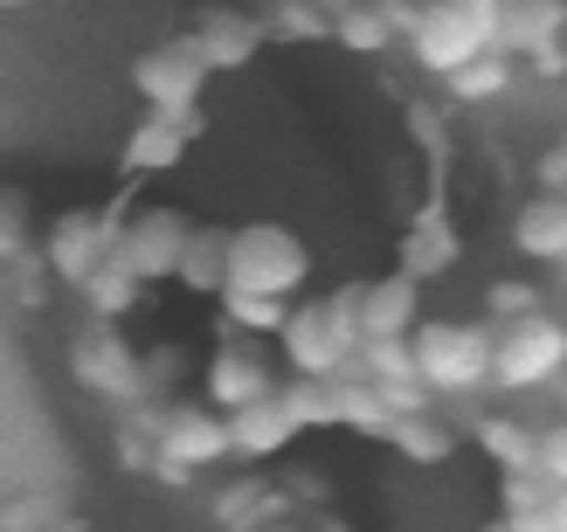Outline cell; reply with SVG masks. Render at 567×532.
<instances>
[{
    "instance_id": "cell-1",
    "label": "cell",
    "mask_w": 567,
    "mask_h": 532,
    "mask_svg": "<svg viewBox=\"0 0 567 532\" xmlns=\"http://www.w3.org/2000/svg\"><path fill=\"white\" fill-rule=\"evenodd\" d=\"M360 346H367L360 284H339L326 298H298L277 332V353L291 367V380H347V374H360Z\"/></svg>"
},
{
    "instance_id": "cell-2",
    "label": "cell",
    "mask_w": 567,
    "mask_h": 532,
    "mask_svg": "<svg viewBox=\"0 0 567 532\" xmlns=\"http://www.w3.org/2000/svg\"><path fill=\"white\" fill-rule=\"evenodd\" d=\"M415 367L430 395H477L498 367V325L492 319H422L415 325Z\"/></svg>"
},
{
    "instance_id": "cell-3",
    "label": "cell",
    "mask_w": 567,
    "mask_h": 532,
    "mask_svg": "<svg viewBox=\"0 0 567 532\" xmlns=\"http://www.w3.org/2000/svg\"><path fill=\"white\" fill-rule=\"evenodd\" d=\"M125 215H132V194H118L111 208H63V215H49V229L35 242V257L49 263V284H63V291L91 284V277L111 263V249H118Z\"/></svg>"
},
{
    "instance_id": "cell-4",
    "label": "cell",
    "mask_w": 567,
    "mask_h": 532,
    "mask_svg": "<svg viewBox=\"0 0 567 532\" xmlns=\"http://www.w3.org/2000/svg\"><path fill=\"white\" fill-rule=\"evenodd\" d=\"M311 284V249L298 229L284 221H243L229 242V291H257V298H284L298 304Z\"/></svg>"
},
{
    "instance_id": "cell-5",
    "label": "cell",
    "mask_w": 567,
    "mask_h": 532,
    "mask_svg": "<svg viewBox=\"0 0 567 532\" xmlns=\"http://www.w3.org/2000/svg\"><path fill=\"white\" fill-rule=\"evenodd\" d=\"M208 55L194 49V35L174 42H153L132 55V91L146 111H166V118H202V97H208Z\"/></svg>"
},
{
    "instance_id": "cell-6",
    "label": "cell",
    "mask_w": 567,
    "mask_h": 532,
    "mask_svg": "<svg viewBox=\"0 0 567 532\" xmlns=\"http://www.w3.org/2000/svg\"><path fill=\"white\" fill-rule=\"evenodd\" d=\"M560 374H567V319L533 312L519 325H498V367H492L498 395H540V387H560Z\"/></svg>"
},
{
    "instance_id": "cell-7",
    "label": "cell",
    "mask_w": 567,
    "mask_h": 532,
    "mask_svg": "<svg viewBox=\"0 0 567 532\" xmlns=\"http://www.w3.org/2000/svg\"><path fill=\"white\" fill-rule=\"evenodd\" d=\"M70 380L83 395H97V401H132V408L146 401V359H138L132 340L118 325H104V319L70 332Z\"/></svg>"
},
{
    "instance_id": "cell-8",
    "label": "cell",
    "mask_w": 567,
    "mask_h": 532,
    "mask_svg": "<svg viewBox=\"0 0 567 532\" xmlns=\"http://www.w3.org/2000/svg\"><path fill=\"white\" fill-rule=\"evenodd\" d=\"M202 221H187V208H166V201H146V208H132L125 215V229H118V257L138 284H174L181 277V257H187V242Z\"/></svg>"
},
{
    "instance_id": "cell-9",
    "label": "cell",
    "mask_w": 567,
    "mask_h": 532,
    "mask_svg": "<svg viewBox=\"0 0 567 532\" xmlns=\"http://www.w3.org/2000/svg\"><path fill=\"white\" fill-rule=\"evenodd\" d=\"M153 442H159V463H174V470H202V463L236 457L229 415L208 401H153Z\"/></svg>"
},
{
    "instance_id": "cell-10",
    "label": "cell",
    "mask_w": 567,
    "mask_h": 532,
    "mask_svg": "<svg viewBox=\"0 0 567 532\" xmlns=\"http://www.w3.org/2000/svg\"><path fill=\"white\" fill-rule=\"evenodd\" d=\"M485 49H498V35H492V28H477L464 8H450V0H430L422 21L409 28V63L422 76H436V83H450L464 63H477Z\"/></svg>"
},
{
    "instance_id": "cell-11",
    "label": "cell",
    "mask_w": 567,
    "mask_h": 532,
    "mask_svg": "<svg viewBox=\"0 0 567 532\" xmlns=\"http://www.w3.org/2000/svg\"><path fill=\"white\" fill-rule=\"evenodd\" d=\"M277 395V374H270V359L257 340H221L208 353V367H202V401L221 408V415H236L249 401H270Z\"/></svg>"
},
{
    "instance_id": "cell-12",
    "label": "cell",
    "mask_w": 567,
    "mask_h": 532,
    "mask_svg": "<svg viewBox=\"0 0 567 532\" xmlns=\"http://www.w3.org/2000/svg\"><path fill=\"white\" fill-rule=\"evenodd\" d=\"M187 35H194V49L208 55V70H215V76H229V70H243V63H257V49L270 42V21L229 8V0H208V8L194 14Z\"/></svg>"
},
{
    "instance_id": "cell-13",
    "label": "cell",
    "mask_w": 567,
    "mask_h": 532,
    "mask_svg": "<svg viewBox=\"0 0 567 532\" xmlns=\"http://www.w3.org/2000/svg\"><path fill=\"white\" fill-rule=\"evenodd\" d=\"M505 249L519 263L567 270V194H526L513 221H505Z\"/></svg>"
},
{
    "instance_id": "cell-14",
    "label": "cell",
    "mask_w": 567,
    "mask_h": 532,
    "mask_svg": "<svg viewBox=\"0 0 567 532\" xmlns=\"http://www.w3.org/2000/svg\"><path fill=\"white\" fill-rule=\"evenodd\" d=\"M194 132H202V118H166V111H146V118L125 132V146H118V174L125 180L174 174V166L187 159V146H194Z\"/></svg>"
},
{
    "instance_id": "cell-15",
    "label": "cell",
    "mask_w": 567,
    "mask_h": 532,
    "mask_svg": "<svg viewBox=\"0 0 567 532\" xmlns=\"http://www.w3.org/2000/svg\"><path fill=\"white\" fill-rule=\"evenodd\" d=\"M457 257H464V236H457V221H450L443 201L415 208L409 229H402V242H394V270H409L415 284H430V277L457 270Z\"/></svg>"
},
{
    "instance_id": "cell-16",
    "label": "cell",
    "mask_w": 567,
    "mask_h": 532,
    "mask_svg": "<svg viewBox=\"0 0 567 532\" xmlns=\"http://www.w3.org/2000/svg\"><path fill=\"white\" fill-rule=\"evenodd\" d=\"M422 325V284L409 270H388V277H367L360 284V332L367 340H415Z\"/></svg>"
},
{
    "instance_id": "cell-17",
    "label": "cell",
    "mask_w": 567,
    "mask_h": 532,
    "mask_svg": "<svg viewBox=\"0 0 567 532\" xmlns=\"http://www.w3.org/2000/svg\"><path fill=\"white\" fill-rule=\"evenodd\" d=\"M298 429H305V423L284 408V387H277L270 401H249V408L229 415V436H236V457H243V463H270V457H284V450L298 442Z\"/></svg>"
},
{
    "instance_id": "cell-18",
    "label": "cell",
    "mask_w": 567,
    "mask_h": 532,
    "mask_svg": "<svg viewBox=\"0 0 567 532\" xmlns=\"http://www.w3.org/2000/svg\"><path fill=\"white\" fill-rule=\"evenodd\" d=\"M519 76H526V63H519L513 49H485L477 63H464L457 76L443 83V97L457 104V111H485V104H505V97H513Z\"/></svg>"
},
{
    "instance_id": "cell-19",
    "label": "cell",
    "mask_w": 567,
    "mask_h": 532,
    "mask_svg": "<svg viewBox=\"0 0 567 532\" xmlns=\"http://www.w3.org/2000/svg\"><path fill=\"white\" fill-rule=\"evenodd\" d=\"M229 242H236V229L202 221V229H194V242H187V257H181V277H174V284H181L187 298H221V291H229Z\"/></svg>"
},
{
    "instance_id": "cell-20",
    "label": "cell",
    "mask_w": 567,
    "mask_h": 532,
    "mask_svg": "<svg viewBox=\"0 0 567 532\" xmlns=\"http://www.w3.org/2000/svg\"><path fill=\"white\" fill-rule=\"evenodd\" d=\"M284 519V491L264 478H243V484H221L215 491V525L221 532H264Z\"/></svg>"
},
{
    "instance_id": "cell-21",
    "label": "cell",
    "mask_w": 567,
    "mask_h": 532,
    "mask_svg": "<svg viewBox=\"0 0 567 532\" xmlns=\"http://www.w3.org/2000/svg\"><path fill=\"white\" fill-rule=\"evenodd\" d=\"M477 450H485L505 478H526V470H540V429H526L519 415H485V423H477Z\"/></svg>"
},
{
    "instance_id": "cell-22",
    "label": "cell",
    "mask_w": 567,
    "mask_h": 532,
    "mask_svg": "<svg viewBox=\"0 0 567 532\" xmlns=\"http://www.w3.org/2000/svg\"><path fill=\"white\" fill-rule=\"evenodd\" d=\"M332 401H339V429H360V436H388L394 423H402V415H394V401H388L367 374L332 380Z\"/></svg>"
},
{
    "instance_id": "cell-23",
    "label": "cell",
    "mask_w": 567,
    "mask_h": 532,
    "mask_svg": "<svg viewBox=\"0 0 567 532\" xmlns=\"http://www.w3.org/2000/svg\"><path fill=\"white\" fill-rule=\"evenodd\" d=\"M221 332L229 340H277L284 319H291V304L284 298H257V291H221Z\"/></svg>"
},
{
    "instance_id": "cell-24",
    "label": "cell",
    "mask_w": 567,
    "mask_h": 532,
    "mask_svg": "<svg viewBox=\"0 0 567 532\" xmlns=\"http://www.w3.org/2000/svg\"><path fill=\"white\" fill-rule=\"evenodd\" d=\"M83 298V312H91V319H104V325H118V319H132L138 312V298H146V284H138V277L118 263V257H111L97 277H91V284H83L76 291Z\"/></svg>"
},
{
    "instance_id": "cell-25",
    "label": "cell",
    "mask_w": 567,
    "mask_h": 532,
    "mask_svg": "<svg viewBox=\"0 0 567 532\" xmlns=\"http://www.w3.org/2000/svg\"><path fill=\"white\" fill-rule=\"evenodd\" d=\"M388 442H394L409 463H450V450H457V429H450L443 415L430 408V415H409V423H394Z\"/></svg>"
},
{
    "instance_id": "cell-26",
    "label": "cell",
    "mask_w": 567,
    "mask_h": 532,
    "mask_svg": "<svg viewBox=\"0 0 567 532\" xmlns=\"http://www.w3.org/2000/svg\"><path fill=\"white\" fill-rule=\"evenodd\" d=\"M332 42H339V49H353V55H381V49H394L402 35H394V21H388L381 0H374V8H360V0H353V8L332 21Z\"/></svg>"
},
{
    "instance_id": "cell-27",
    "label": "cell",
    "mask_w": 567,
    "mask_h": 532,
    "mask_svg": "<svg viewBox=\"0 0 567 532\" xmlns=\"http://www.w3.org/2000/svg\"><path fill=\"white\" fill-rule=\"evenodd\" d=\"M360 374L374 380V387H422V367H415V346L409 340H367L360 346Z\"/></svg>"
},
{
    "instance_id": "cell-28",
    "label": "cell",
    "mask_w": 567,
    "mask_h": 532,
    "mask_svg": "<svg viewBox=\"0 0 567 532\" xmlns=\"http://www.w3.org/2000/svg\"><path fill=\"white\" fill-rule=\"evenodd\" d=\"M264 21H270V42H332V14L319 0H277Z\"/></svg>"
},
{
    "instance_id": "cell-29",
    "label": "cell",
    "mask_w": 567,
    "mask_h": 532,
    "mask_svg": "<svg viewBox=\"0 0 567 532\" xmlns=\"http://www.w3.org/2000/svg\"><path fill=\"white\" fill-rule=\"evenodd\" d=\"M533 312H547L533 277H498V284H485V319H492V325H519V319H533Z\"/></svg>"
},
{
    "instance_id": "cell-30",
    "label": "cell",
    "mask_w": 567,
    "mask_h": 532,
    "mask_svg": "<svg viewBox=\"0 0 567 532\" xmlns=\"http://www.w3.org/2000/svg\"><path fill=\"white\" fill-rule=\"evenodd\" d=\"M284 408H291L305 429H326V423H339L332 380H284Z\"/></svg>"
},
{
    "instance_id": "cell-31",
    "label": "cell",
    "mask_w": 567,
    "mask_h": 532,
    "mask_svg": "<svg viewBox=\"0 0 567 532\" xmlns=\"http://www.w3.org/2000/svg\"><path fill=\"white\" fill-rule=\"evenodd\" d=\"M540 478L560 491L567 484V415H560V423H547L540 429Z\"/></svg>"
},
{
    "instance_id": "cell-32",
    "label": "cell",
    "mask_w": 567,
    "mask_h": 532,
    "mask_svg": "<svg viewBox=\"0 0 567 532\" xmlns=\"http://www.w3.org/2000/svg\"><path fill=\"white\" fill-rule=\"evenodd\" d=\"M409 132H415V146H430V153H443V118H436V111H409Z\"/></svg>"
},
{
    "instance_id": "cell-33",
    "label": "cell",
    "mask_w": 567,
    "mask_h": 532,
    "mask_svg": "<svg viewBox=\"0 0 567 532\" xmlns=\"http://www.w3.org/2000/svg\"><path fill=\"white\" fill-rule=\"evenodd\" d=\"M505 519H513V532H560L554 505H533V512H505Z\"/></svg>"
},
{
    "instance_id": "cell-34",
    "label": "cell",
    "mask_w": 567,
    "mask_h": 532,
    "mask_svg": "<svg viewBox=\"0 0 567 532\" xmlns=\"http://www.w3.org/2000/svg\"><path fill=\"white\" fill-rule=\"evenodd\" d=\"M540 194H567V153L560 146L540 159Z\"/></svg>"
},
{
    "instance_id": "cell-35",
    "label": "cell",
    "mask_w": 567,
    "mask_h": 532,
    "mask_svg": "<svg viewBox=\"0 0 567 532\" xmlns=\"http://www.w3.org/2000/svg\"><path fill=\"white\" fill-rule=\"evenodd\" d=\"M264 532H319L311 519H277V525H264Z\"/></svg>"
},
{
    "instance_id": "cell-36",
    "label": "cell",
    "mask_w": 567,
    "mask_h": 532,
    "mask_svg": "<svg viewBox=\"0 0 567 532\" xmlns=\"http://www.w3.org/2000/svg\"><path fill=\"white\" fill-rule=\"evenodd\" d=\"M311 525H319V532H347V519H332V512H311Z\"/></svg>"
},
{
    "instance_id": "cell-37",
    "label": "cell",
    "mask_w": 567,
    "mask_h": 532,
    "mask_svg": "<svg viewBox=\"0 0 567 532\" xmlns=\"http://www.w3.org/2000/svg\"><path fill=\"white\" fill-rule=\"evenodd\" d=\"M554 519H560V532H567V484L554 491Z\"/></svg>"
},
{
    "instance_id": "cell-38",
    "label": "cell",
    "mask_w": 567,
    "mask_h": 532,
    "mask_svg": "<svg viewBox=\"0 0 567 532\" xmlns=\"http://www.w3.org/2000/svg\"><path fill=\"white\" fill-rule=\"evenodd\" d=\"M0 8H8V14H21V8H35V0H0Z\"/></svg>"
},
{
    "instance_id": "cell-39",
    "label": "cell",
    "mask_w": 567,
    "mask_h": 532,
    "mask_svg": "<svg viewBox=\"0 0 567 532\" xmlns=\"http://www.w3.org/2000/svg\"><path fill=\"white\" fill-rule=\"evenodd\" d=\"M485 532H513V519H492V525H485Z\"/></svg>"
},
{
    "instance_id": "cell-40",
    "label": "cell",
    "mask_w": 567,
    "mask_h": 532,
    "mask_svg": "<svg viewBox=\"0 0 567 532\" xmlns=\"http://www.w3.org/2000/svg\"><path fill=\"white\" fill-rule=\"evenodd\" d=\"M554 395H560V408H567V374H560V387H554Z\"/></svg>"
},
{
    "instance_id": "cell-41",
    "label": "cell",
    "mask_w": 567,
    "mask_h": 532,
    "mask_svg": "<svg viewBox=\"0 0 567 532\" xmlns=\"http://www.w3.org/2000/svg\"><path fill=\"white\" fill-rule=\"evenodd\" d=\"M560 298H567V270H560Z\"/></svg>"
},
{
    "instance_id": "cell-42",
    "label": "cell",
    "mask_w": 567,
    "mask_h": 532,
    "mask_svg": "<svg viewBox=\"0 0 567 532\" xmlns=\"http://www.w3.org/2000/svg\"><path fill=\"white\" fill-rule=\"evenodd\" d=\"M560 153H567V132H560Z\"/></svg>"
}]
</instances>
